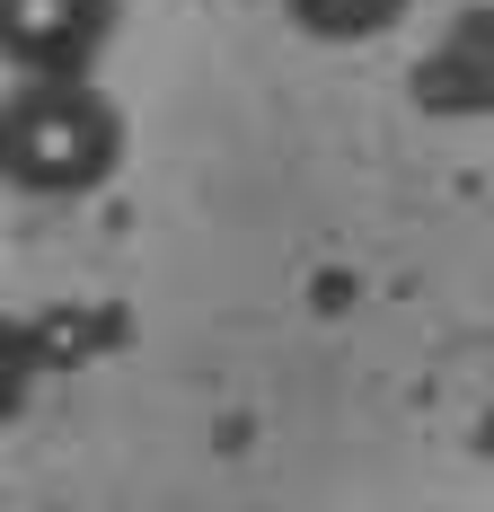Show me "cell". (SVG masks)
<instances>
[{"label": "cell", "mask_w": 494, "mask_h": 512, "mask_svg": "<svg viewBox=\"0 0 494 512\" xmlns=\"http://www.w3.org/2000/svg\"><path fill=\"white\" fill-rule=\"evenodd\" d=\"M98 36V0H0V62L27 80H71Z\"/></svg>", "instance_id": "7a4b0ae2"}, {"label": "cell", "mask_w": 494, "mask_h": 512, "mask_svg": "<svg viewBox=\"0 0 494 512\" xmlns=\"http://www.w3.org/2000/svg\"><path fill=\"white\" fill-rule=\"evenodd\" d=\"M292 9L300 36H318V45H362V36H380L406 18V0H283Z\"/></svg>", "instance_id": "3957f363"}, {"label": "cell", "mask_w": 494, "mask_h": 512, "mask_svg": "<svg viewBox=\"0 0 494 512\" xmlns=\"http://www.w3.org/2000/svg\"><path fill=\"white\" fill-rule=\"evenodd\" d=\"M27 398V336H18V318H0V424L18 415Z\"/></svg>", "instance_id": "277c9868"}, {"label": "cell", "mask_w": 494, "mask_h": 512, "mask_svg": "<svg viewBox=\"0 0 494 512\" xmlns=\"http://www.w3.org/2000/svg\"><path fill=\"white\" fill-rule=\"evenodd\" d=\"M124 159V124L89 80H27L0 106V177L18 195H89Z\"/></svg>", "instance_id": "6da1fadb"}, {"label": "cell", "mask_w": 494, "mask_h": 512, "mask_svg": "<svg viewBox=\"0 0 494 512\" xmlns=\"http://www.w3.org/2000/svg\"><path fill=\"white\" fill-rule=\"evenodd\" d=\"M477 451H486V468H494V407H486V424H477Z\"/></svg>", "instance_id": "5b68a950"}]
</instances>
